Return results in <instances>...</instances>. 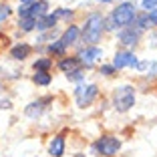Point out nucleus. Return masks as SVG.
Masks as SVG:
<instances>
[{
    "label": "nucleus",
    "mask_w": 157,
    "mask_h": 157,
    "mask_svg": "<svg viewBox=\"0 0 157 157\" xmlns=\"http://www.w3.org/2000/svg\"><path fill=\"white\" fill-rule=\"evenodd\" d=\"M101 33H103V16L95 12V14H91L87 18V22H85L83 38L87 42H91V44H95V42L101 38Z\"/></svg>",
    "instance_id": "obj_1"
},
{
    "label": "nucleus",
    "mask_w": 157,
    "mask_h": 157,
    "mask_svg": "<svg viewBox=\"0 0 157 157\" xmlns=\"http://www.w3.org/2000/svg\"><path fill=\"white\" fill-rule=\"evenodd\" d=\"M113 103H115V109L119 113L129 111L131 107L135 105V91H133V87H129V85L119 87L115 91V95H113Z\"/></svg>",
    "instance_id": "obj_2"
},
{
    "label": "nucleus",
    "mask_w": 157,
    "mask_h": 157,
    "mask_svg": "<svg viewBox=\"0 0 157 157\" xmlns=\"http://www.w3.org/2000/svg\"><path fill=\"white\" fill-rule=\"evenodd\" d=\"M133 20H135V6L131 4V2L119 4L115 8V12H113V22H115L117 26H127V24H131Z\"/></svg>",
    "instance_id": "obj_3"
},
{
    "label": "nucleus",
    "mask_w": 157,
    "mask_h": 157,
    "mask_svg": "<svg viewBox=\"0 0 157 157\" xmlns=\"http://www.w3.org/2000/svg\"><path fill=\"white\" fill-rule=\"evenodd\" d=\"M119 147H121V141L117 137H109V135H107V137H101L97 141V145H95V149L105 157H113L119 151Z\"/></svg>",
    "instance_id": "obj_4"
},
{
    "label": "nucleus",
    "mask_w": 157,
    "mask_h": 157,
    "mask_svg": "<svg viewBox=\"0 0 157 157\" xmlns=\"http://www.w3.org/2000/svg\"><path fill=\"white\" fill-rule=\"evenodd\" d=\"M95 97H97V85H87V87H78L77 89L78 107H89Z\"/></svg>",
    "instance_id": "obj_5"
},
{
    "label": "nucleus",
    "mask_w": 157,
    "mask_h": 157,
    "mask_svg": "<svg viewBox=\"0 0 157 157\" xmlns=\"http://www.w3.org/2000/svg\"><path fill=\"white\" fill-rule=\"evenodd\" d=\"M137 59L131 52H117L113 59V69H123V67H135Z\"/></svg>",
    "instance_id": "obj_6"
},
{
    "label": "nucleus",
    "mask_w": 157,
    "mask_h": 157,
    "mask_svg": "<svg viewBox=\"0 0 157 157\" xmlns=\"http://www.w3.org/2000/svg\"><path fill=\"white\" fill-rule=\"evenodd\" d=\"M99 56H103V52L97 46H91V48H85V51L78 52V60H83L85 65H93V60L99 59Z\"/></svg>",
    "instance_id": "obj_7"
},
{
    "label": "nucleus",
    "mask_w": 157,
    "mask_h": 157,
    "mask_svg": "<svg viewBox=\"0 0 157 157\" xmlns=\"http://www.w3.org/2000/svg\"><path fill=\"white\" fill-rule=\"evenodd\" d=\"M48 151H51L52 157L63 155V153H65V137H63V135H56V137L51 141V145H48Z\"/></svg>",
    "instance_id": "obj_8"
},
{
    "label": "nucleus",
    "mask_w": 157,
    "mask_h": 157,
    "mask_svg": "<svg viewBox=\"0 0 157 157\" xmlns=\"http://www.w3.org/2000/svg\"><path fill=\"white\" fill-rule=\"evenodd\" d=\"M77 38H78V28L77 26H69L65 30V34H63V38H60V42H63V46H69V44H73V42H77Z\"/></svg>",
    "instance_id": "obj_9"
},
{
    "label": "nucleus",
    "mask_w": 157,
    "mask_h": 157,
    "mask_svg": "<svg viewBox=\"0 0 157 157\" xmlns=\"http://www.w3.org/2000/svg\"><path fill=\"white\" fill-rule=\"evenodd\" d=\"M139 38V30H133V28H127L123 33H119V40L125 42V44H135Z\"/></svg>",
    "instance_id": "obj_10"
},
{
    "label": "nucleus",
    "mask_w": 157,
    "mask_h": 157,
    "mask_svg": "<svg viewBox=\"0 0 157 157\" xmlns=\"http://www.w3.org/2000/svg\"><path fill=\"white\" fill-rule=\"evenodd\" d=\"M28 55H30V46L28 44H18V46H14L12 51H10V56L16 59V60H24Z\"/></svg>",
    "instance_id": "obj_11"
},
{
    "label": "nucleus",
    "mask_w": 157,
    "mask_h": 157,
    "mask_svg": "<svg viewBox=\"0 0 157 157\" xmlns=\"http://www.w3.org/2000/svg\"><path fill=\"white\" fill-rule=\"evenodd\" d=\"M56 22V16L55 14H51V16H44V18H38L36 20V28L38 30H46V28H52Z\"/></svg>",
    "instance_id": "obj_12"
},
{
    "label": "nucleus",
    "mask_w": 157,
    "mask_h": 157,
    "mask_svg": "<svg viewBox=\"0 0 157 157\" xmlns=\"http://www.w3.org/2000/svg\"><path fill=\"white\" fill-rule=\"evenodd\" d=\"M59 67H60V71H69V73H73V71H77V67H78V59H63L59 63Z\"/></svg>",
    "instance_id": "obj_13"
},
{
    "label": "nucleus",
    "mask_w": 157,
    "mask_h": 157,
    "mask_svg": "<svg viewBox=\"0 0 157 157\" xmlns=\"http://www.w3.org/2000/svg\"><path fill=\"white\" fill-rule=\"evenodd\" d=\"M46 101H36V103H30V105L26 107V115L28 117H38L42 111V105H44Z\"/></svg>",
    "instance_id": "obj_14"
},
{
    "label": "nucleus",
    "mask_w": 157,
    "mask_h": 157,
    "mask_svg": "<svg viewBox=\"0 0 157 157\" xmlns=\"http://www.w3.org/2000/svg\"><path fill=\"white\" fill-rule=\"evenodd\" d=\"M51 59H40V60H36L34 63V69L38 71V73H48V69H51Z\"/></svg>",
    "instance_id": "obj_15"
},
{
    "label": "nucleus",
    "mask_w": 157,
    "mask_h": 157,
    "mask_svg": "<svg viewBox=\"0 0 157 157\" xmlns=\"http://www.w3.org/2000/svg\"><path fill=\"white\" fill-rule=\"evenodd\" d=\"M34 83L36 85H48L51 83V75L48 73H36L34 75Z\"/></svg>",
    "instance_id": "obj_16"
},
{
    "label": "nucleus",
    "mask_w": 157,
    "mask_h": 157,
    "mask_svg": "<svg viewBox=\"0 0 157 157\" xmlns=\"http://www.w3.org/2000/svg\"><path fill=\"white\" fill-rule=\"evenodd\" d=\"M48 51H51L52 55H65V46H63L60 40H56V42H52V44L48 46Z\"/></svg>",
    "instance_id": "obj_17"
},
{
    "label": "nucleus",
    "mask_w": 157,
    "mask_h": 157,
    "mask_svg": "<svg viewBox=\"0 0 157 157\" xmlns=\"http://www.w3.org/2000/svg\"><path fill=\"white\" fill-rule=\"evenodd\" d=\"M34 26H36V20L34 18H22L20 20V28L22 30H33Z\"/></svg>",
    "instance_id": "obj_18"
},
{
    "label": "nucleus",
    "mask_w": 157,
    "mask_h": 157,
    "mask_svg": "<svg viewBox=\"0 0 157 157\" xmlns=\"http://www.w3.org/2000/svg\"><path fill=\"white\" fill-rule=\"evenodd\" d=\"M10 16V8L6 4H0V20H6Z\"/></svg>",
    "instance_id": "obj_19"
},
{
    "label": "nucleus",
    "mask_w": 157,
    "mask_h": 157,
    "mask_svg": "<svg viewBox=\"0 0 157 157\" xmlns=\"http://www.w3.org/2000/svg\"><path fill=\"white\" fill-rule=\"evenodd\" d=\"M81 78H83V73H81V71H73V73L69 75V81H81Z\"/></svg>",
    "instance_id": "obj_20"
},
{
    "label": "nucleus",
    "mask_w": 157,
    "mask_h": 157,
    "mask_svg": "<svg viewBox=\"0 0 157 157\" xmlns=\"http://www.w3.org/2000/svg\"><path fill=\"white\" fill-rule=\"evenodd\" d=\"M143 8H145V10L157 8V0H143Z\"/></svg>",
    "instance_id": "obj_21"
},
{
    "label": "nucleus",
    "mask_w": 157,
    "mask_h": 157,
    "mask_svg": "<svg viewBox=\"0 0 157 157\" xmlns=\"http://www.w3.org/2000/svg\"><path fill=\"white\" fill-rule=\"evenodd\" d=\"M149 22H151V24H155V26H157V8H153L151 12H149Z\"/></svg>",
    "instance_id": "obj_22"
},
{
    "label": "nucleus",
    "mask_w": 157,
    "mask_h": 157,
    "mask_svg": "<svg viewBox=\"0 0 157 157\" xmlns=\"http://www.w3.org/2000/svg\"><path fill=\"white\" fill-rule=\"evenodd\" d=\"M137 22H139V26L143 28V26H147V22H149V16L147 14H143V16H139L137 18Z\"/></svg>",
    "instance_id": "obj_23"
},
{
    "label": "nucleus",
    "mask_w": 157,
    "mask_h": 157,
    "mask_svg": "<svg viewBox=\"0 0 157 157\" xmlns=\"http://www.w3.org/2000/svg\"><path fill=\"white\" fill-rule=\"evenodd\" d=\"M101 73L103 75H113V73H115V69H113V67H101Z\"/></svg>",
    "instance_id": "obj_24"
},
{
    "label": "nucleus",
    "mask_w": 157,
    "mask_h": 157,
    "mask_svg": "<svg viewBox=\"0 0 157 157\" xmlns=\"http://www.w3.org/2000/svg\"><path fill=\"white\" fill-rule=\"evenodd\" d=\"M20 2H22V6H28V4H34L36 0H20Z\"/></svg>",
    "instance_id": "obj_25"
},
{
    "label": "nucleus",
    "mask_w": 157,
    "mask_h": 157,
    "mask_svg": "<svg viewBox=\"0 0 157 157\" xmlns=\"http://www.w3.org/2000/svg\"><path fill=\"white\" fill-rule=\"evenodd\" d=\"M101 2H111V0H101Z\"/></svg>",
    "instance_id": "obj_26"
}]
</instances>
